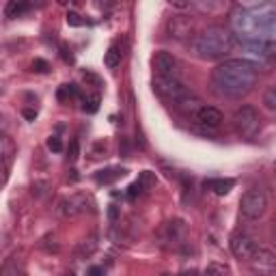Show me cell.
Wrapping results in <instances>:
<instances>
[{
  "instance_id": "obj_22",
  "label": "cell",
  "mask_w": 276,
  "mask_h": 276,
  "mask_svg": "<svg viewBox=\"0 0 276 276\" xmlns=\"http://www.w3.org/2000/svg\"><path fill=\"white\" fill-rule=\"evenodd\" d=\"M138 183L143 186V190H151L153 186H156V173H151V170H143V173L138 175Z\"/></svg>"
},
{
  "instance_id": "obj_23",
  "label": "cell",
  "mask_w": 276,
  "mask_h": 276,
  "mask_svg": "<svg viewBox=\"0 0 276 276\" xmlns=\"http://www.w3.org/2000/svg\"><path fill=\"white\" fill-rule=\"evenodd\" d=\"M86 112H95L97 108H100V97L97 95H91V97H86L84 100V106H82Z\"/></svg>"
},
{
  "instance_id": "obj_25",
  "label": "cell",
  "mask_w": 276,
  "mask_h": 276,
  "mask_svg": "<svg viewBox=\"0 0 276 276\" xmlns=\"http://www.w3.org/2000/svg\"><path fill=\"white\" fill-rule=\"evenodd\" d=\"M67 24H69V26H82L84 20L80 18L76 11H69V13H67Z\"/></svg>"
},
{
  "instance_id": "obj_26",
  "label": "cell",
  "mask_w": 276,
  "mask_h": 276,
  "mask_svg": "<svg viewBox=\"0 0 276 276\" xmlns=\"http://www.w3.org/2000/svg\"><path fill=\"white\" fill-rule=\"evenodd\" d=\"M32 69L39 71V74H45V71L50 69V65H48L43 59H35V63H32Z\"/></svg>"
},
{
  "instance_id": "obj_9",
  "label": "cell",
  "mask_w": 276,
  "mask_h": 276,
  "mask_svg": "<svg viewBox=\"0 0 276 276\" xmlns=\"http://www.w3.org/2000/svg\"><path fill=\"white\" fill-rule=\"evenodd\" d=\"M86 209H88V197L86 194H80V192L69 194V197L61 199V203H59V214L63 218H76L80 214H84Z\"/></svg>"
},
{
  "instance_id": "obj_8",
  "label": "cell",
  "mask_w": 276,
  "mask_h": 276,
  "mask_svg": "<svg viewBox=\"0 0 276 276\" xmlns=\"http://www.w3.org/2000/svg\"><path fill=\"white\" fill-rule=\"evenodd\" d=\"M229 244H231V253L238 257V259H244V261H248L250 255H253L255 250L259 248V242H257L250 233H246V231L233 233Z\"/></svg>"
},
{
  "instance_id": "obj_30",
  "label": "cell",
  "mask_w": 276,
  "mask_h": 276,
  "mask_svg": "<svg viewBox=\"0 0 276 276\" xmlns=\"http://www.w3.org/2000/svg\"><path fill=\"white\" fill-rule=\"evenodd\" d=\"M24 117H26L28 121H35V117H37V110H32V108H26V110H24Z\"/></svg>"
},
{
  "instance_id": "obj_10",
  "label": "cell",
  "mask_w": 276,
  "mask_h": 276,
  "mask_svg": "<svg viewBox=\"0 0 276 276\" xmlns=\"http://www.w3.org/2000/svg\"><path fill=\"white\" fill-rule=\"evenodd\" d=\"M153 69L158 71L160 78H177V69H179V63L170 52L160 50L153 56Z\"/></svg>"
},
{
  "instance_id": "obj_4",
  "label": "cell",
  "mask_w": 276,
  "mask_h": 276,
  "mask_svg": "<svg viewBox=\"0 0 276 276\" xmlns=\"http://www.w3.org/2000/svg\"><path fill=\"white\" fill-rule=\"evenodd\" d=\"M240 212L246 220H259L267 212V194L259 188L248 190L240 201Z\"/></svg>"
},
{
  "instance_id": "obj_6",
  "label": "cell",
  "mask_w": 276,
  "mask_h": 276,
  "mask_svg": "<svg viewBox=\"0 0 276 276\" xmlns=\"http://www.w3.org/2000/svg\"><path fill=\"white\" fill-rule=\"evenodd\" d=\"M153 91H156L160 97H164V100L173 102V104L192 93L179 78H160V76L153 80Z\"/></svg>"
},
{
  "instance_id": "obj_17",
  "label": "cell",
  "mask_w": 276,
  "mask_h": 276,
  "mask_svg": "<svg viewBox=\"0 0 276 276\" xmlns=\"http://www.w3.org/2000/svg\"><path fill=\"white\" fill-rule=\"evenodd\" d=\"M125 173H127L125 168H106V170H100V173L95 175V181L97 183H112V181L121 179Z\"/></svg>"
},
{
  "instance_id": "obj_12",
  "label": "cell",
  "mask_w": 276,
  "mask_h": 276,
  "mask_svg": "<svg viewBox=\"0 0 276 276\" xmlns=\"http://www.w3.org/2000/svg\"><path fill=\"white\" fill-rule=\"evenodd\" d=\"M194 121H197L199 125L207 127V129H216V127H220L224 117H222V112L214 106H203L197 115H194Z\"/></svg>"
},
{
  "instance_id": "obj_21",
  "label": "cell",
  "mask_w": 276,
  "mask_h": 276,
  "mask_svg": "<svg viewBox=\"0 0 276 276\" xmlns=\"http://www.w3.org/2000/svg\"><path fill=\"white\" fill-rule=\"evenodd\" d=\"M226 274H229V267H226L224 263L212 261V263H207V267H205V276H226Z\"/></svg>"
},
{
  "instance_id": "obj_34",
  "label": "cell",
  "mask_w": 276,
  "mask_h": 276,
  "mask_svg": "<svg viewBox=\"0 0 276 276\" xmlns=\"http://www.w3.org/2000/svg\"><path fill=\"white\" fill-rule=\"evenodd\" d=\"M274 231H276V226H274Z\"/></svg>"
},
{
  "instance_id": "obj_18",
  "label": "cell",
  "mask_w": 276,
  "mask_h": 276,
  "mask_svg": "<svg viewBox=\"0 0 276 276\" xmlns=\"http://www.w3.org/2000/svg\"><path fill=\"white\" fill-rule=\"evenodd\" d=\"M11 156H13V145L9 141V136H3V158H5V179L9 173V164H11Z\"/></svg>"
},
{
  "instance_id": "obj_1",
  "label": "cell",
  "mask_w": 276,
  "mask_h": 276,
  "mask_svg": "<svg viewBox=\"0 0 276 276\" xmlns=\"http://www.w3.org/2000/svg\"><path fill=\"white\" fill-rule=\"evenodd\" d=\"M259 67L248 59H229L212 71V86L222 97L248 95L257 86Z\"/></svg>"
},
{
  "instance_id": "obj_33",
  "label": "cell",
  "mask_w": 276,
  "mask_h": 276,
  "mask_svg": "<svg viewBox=\"0 0 276 276\" xmlns=\"http://www.w3.org/2000/svg\"><path fill=\"white\" fill-rule=\"evenodd\" d=\"M67 276H74V274H67Z\"/></svg>"
},
{
  "instance_id": "obj_19",
  "label": "cell",
  "mask_w": 276,
  "mask_h": 276,
  "mask_svg": "<svg viewBox=\"0 0 276 276\" xmlns=\"http://www.w3.org/2000/svg\"><path fill=\"white\" fill-rule=\"evenodd\" d=\"M24 11H28V5L26 3H15V0H11L9 5H7V18H18V15H22Z\"/></svg>"
},
{
  "instance_id": "obj_28",
  "label": "cell",
  "mask_w": 276,
  "mask_h": 276,
  "mask_svg": "<svg viewBox=\"0 0 276 276\" xmlns=\"http://www.w3.org/2000/svg\"><path fill=\"white\" fill-rule=\"evenodd\" d=\"M69 160L76 162L78 160V141H71V147H69Z\"/></svg>"
},
{
  "instance_id": "obj_15",
  "label": "cell",
  "mask_w": 276,
  "mask_h": 276,
  "mask_svg": "<svg viewBox=\"0 0 276 276\" xmlns=\"http://www.w3.org/2000/svg\"><path fill=\"white\" fill-rule=\"evenodd\" d=\"M123 45H121L119 41H115L112 43L108 50H106V54H104V65H106L108 69H115V67H119L121 65V61H123Z\"/></svg>"
},
{
  "instance_id": "obj_14",
  "label": "cell",
  "mask_w": 276,
  "mask_h": 276,
  "mask_svg": "<svg viewBox=\"0 0 276 276\" xmlns=\"http://www.w3.org/2000/svg\"><path fill=\"white\" fill-rule=\"evenodd\" d=\"M175 108L179 110V112H183V115H197V112L203 108V104H201V100L194 93H190V95H186L183 100H179V102H175Z\"/></svg>"
},
{
  "instance_id": "obj_29",
  "label": "cell",
  "mask_w": 276,
  "mask_h": 276,
  "mask_svg": "<svg viewBox=\"0 0 276 276\" xmlns=\"http://www.w3.org/2000/svg\"><path fill=\"white\" fill-rule=\"evenodd\" d=\"M106 272H104V267H100V265H93V267H88V272H86V276H104Z\"/></svg>"
},
{
  "instance_id": "obj_16",
  "label": "cell",
  "mask_w": 276,
  "mask_h": 276,
  "mask_svg": "<svg viewBox=\"0 0 276 276\" xmlns=\"http://www.w3.org/2000/svg\"><path fill=\"white\" fill-rule=\"evenodd\" d=\"M203 186H205L207 190H212L214 194H218V197H224V194H229L233 190L235 181L233 179H207Z\"/></svg>"
},
{
  "instance_id": "obj_11",
  "label": "cell",
  "mask_w": 276,
  "mask_h": 276,
  "mask_svg": "<svg viewBox=\"0 0 276 276\" xmlns=\"http://www.w3.org/2000/svg\"><path fill=\"white\" fill-rule=\"evenodd\" d=\"M168 35L173 39H190L194 37V20L188 15H173L166 24Z\"/></svg>"
},
{
  "instance_id": "obj_20",
  "label": "cell",
  "mask_w": 276,
  "mask_h": 276,
  "mask_svg": "<svg viewBox=\"0 0 276 276\" xmlns=\"http://www.w3.org/2000/svg\"><path fill=\"white\" fill-rule=\"evenodd\" d=\"M263 106L267 110H272V112L276 110V84L265 88V93H263Z\"/></svg>"
},
{
  "instance_id": "obj_2",
  "label": "cell",
  "mask_w": 276,
  "mask_h": 276,
  "mask_svg": "<svg viewBox=\"0 0 276 276\" xmlns=\"http://www.w3.org/2000/svg\"><path fill=\"white\" fill-rule=\"evenodd\" d=\"M233 30L248 41H272L276 32V5L240 7L233 13Z\"/></svg>"
},
{
  "instance_id": "obj_27",
  "label": "cell",
  "mask_w": 276,
  "mask_h": 276,
  "mask_svg": "<svg viewBox=\"0 0 276 276\" xmlns=\"http://www.w3.org/2000/svg\"><path fill=\"white\" fill-rule=\"evenodd\" d=\"M141 192H143V186L136 181V183H132V186L127 188V197H129V199H134L136 194H141Z\"/></svg>"
},
{
  "instance_id": "obj_24",
  "label": "cell",
  "mask_w": 276,
  "mask_h": 276,
  "mask_svg": "<svg viewBox=\"0 0 276 276\" xmlns=\"http://www.w3.org/2000/svg\"><path fill=\"white\" fill-rule=\"evenodd\" d=\"M48 149L54 151V153H61V151H63L61 138H59V136H50V138H48Z\"/></svg>"
},
{
  "instance_id": "obj_32",
  "label": "cell",
  "mask_w": 276,
  "mask_h": 276,
  "mask_svg": "<svg viewBox=\"0 0 276 276\" xmlns=\"http://www.w3.org/2000/svg\"><path fill=\"white\" fill-rule=\"evenodd\" d=\"M274 173H276V162H274Z\"/></svg>"
},
{
  "instance_id": "obj_13",
  "label": "cell",
  "mask_w": 276,
  "mask_h": 276,
  "mask_svg": "<svg viewBox=\"0 0 276 276\" xmlns=\"http://www.w3.org/2000/svg\"><path fill=\"white\" fill-rule=\"evenodd\" d=\"M162 231L166 233V242H170V244H179L186 235V224H183V220H170L164 224Z\"/></svg>"
},
{
  "instance_id": "obj_5",
  "label": "cell",
  "mask_w": 276,
  "mask_h": 276,
  "mask_svg": "<svg viewBox=\"0 0 276 276\" xmlns=\"http://www.w3.org/2000/svg\"><path fill=\"white\" fill-rule=\"evenodd\" d=\"M233 127L238 136L242 138H253L257 136L259 127H261V119H259V112L253 106H242L235 110L233 115Z\"/></svg>"
},
{
  "instance_id": "obj_31",
  "label": "cell",
  "mask_w": 276,
  "mask_h": 276,
  "mask_svg": "<svg viewBox=\"0 0 276 276\" xmlns=\"http://www.w3.org/2000/svg\"><path fill=\"white\" fill-rule=\"evenodd\" d=\"M108 216H110V220H117V218H119V209H117L115 205H110V209H108Z\"/></svg>"
},
{
  "instance_id": "obj_7",
  "label": "cell",
  "mask_w": 276,
  "mask_h": 276,
  "mask_svg": "<svg viewBox=\"0 0 276 276\" xmlns=\"http://www.w3.org/2000/svg\"><path fill=\"white\" fill-rule=\"evenodd\" d=\"M246 263H248V270L255 276H272L276 272V255L270 248H263V246H259Z\"/></svg>"
},
{
  "instance_id": "obj_3",
  "label": "cell",
  "mask_w": 276,
  "mask_h": 276,
  "mask_svg": "<svg viewBox=\"0 0 276 276\" xmlns=\"http://www.w3.org/2000/svg\"><path fill=\"white\" fill-rule=\"evenodd\" d=\"M233 43H235V39H233V32L229 28L209 26L192 37L190 52L201 61H218V59H222L224 54L231 52Z\"/></svg>"
}]
</instances>
